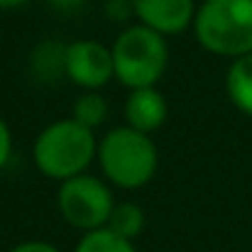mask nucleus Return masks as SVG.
<instances>
[{"mask_svg":"<svg viewBox=\"0 0 252 252\" xmlns=\"http://www.w3.org/2000/svg\"><path fill=\"white\" fill-rule=\"evenodd\" d=\"M103 179L118 189L135 191L147 186L159 169V150L152 135L118 125L98 140L95 155Z\"/></svg>","mask_w":252,"mask_h":252,"instance_id":"f257e3e1","label":"nucleus"},{"mask_svg":"<svg viewBox=\"0 0 252 252\" xmlns=\"http://www.w3.org/2000/svg\"><path fill=\"white\" fill-rule=\"evenodd\" d=\"M98 155L95 132L76 123L74 118H62L49 123L32 145V162L39 174L54 181H66L86 174Z\"/></svg>","mask_w":252,"mask_h":252,"instance_id":"f03ea898","label":"nucleus"},{"mask_svg":"<svg viewBox=\"0 0 252 252\" xmlns=\"http://www.w3.org/2000/svg\"><path fill=\"white\" fill-rule=\"evenodd\" d=\"M196 42L225 59L252 54V0H203L191 25Z\"/></svg>","mask_w":252,"mask_h":252,"instance_id":"7ed1b4c3","label":"nucleus"},{"mask_svg":"<svg viewBox=\"0 0 252 252\" xmlns=\"http://www.w3.org/2000/svg\"><path fill=\"white\" fill-rule=\"evenodd\" d=\"M110 54L115 79L130 91L157 86L169 66L167 37L140 22L125 27L115 37V42L110 44Z\"/></svg>","mask_w":252,"mask_h":252,"instance_id":"20e7f679","label":"nucleus"},{"mask_svg":"<svg viewBox=\"0 0 252 252\" xmlns=\"http://www.w3.org/2000/svg\"><path fill=\"white\" fill-rule=\"evenodd\" d=\"M115 198L105 179L93 176V174H79L74 179H66L59 184L57 191V208L62 218L81 230H100L108 225V218L113 213Z\"/></svg>","mask_w":252,"mask_h":252,"instance_id":"39448f33","label":"nucleus"},{"mask_svg":"<svg viewBox=\"0 0 252 252\" xmlns=\"http://www.w3.org/2000/svg\"><path fill=\"white\" fill-rule=\"evenodd\" d=\"M64 76L81 91H100L115 79L110 47L95 39H76L64 47L62 54Z\"/></svg>","mask_w":252,"mask_h":252,"instance_id":"423d86ee","label":"nucleus"},{"mask_svg":"<svg viewBox=\"0 0 252 252\" xmlns=\"http://www.w3.org/2000/svg\"><path fill=\"white\" fill-rule=\"evenodd\" d=\"M132 15L140 25L159 32L162 37L181 34L193 25L196 0H130Z\"/></svg>","mask_w":252,"mask_h":252,"instance_id":"0eeeda50","label":"nucleus"},{"mask_svg":"<svg viewBox=\"0 0 252 252\" xmlns=\"http://www.w3.org/2000/svg\"><path fill=\"white\" fill-rule=\"evenodd\" d=\"M167 98L157 86L135 88L125 98V125H130L132 130L152 135L167 123Z\"/></svg>","mask_w":252,"mask_h":252,"instance_id":"6e6552de","label":"nucleus"},{"mask_svg":"<svg viewBox=\"0 0 252 252\" xmlns=\"http://www.w3.org/2000/svg\"><path fill=\"white\" fill-rule=\"evenodd\" d=\"M225 93L243 115L252 118V54L230 62L225 71Z\"/></svg>","mask_w":252,"mask_h":252,"instance_id":"1a4fd4ad","label":"nucleus"},{"mask_svg":"<svg viewBox=\"0 0 252 252\" xmlns=\"http://www.w3.org/2000/svg\"><path fill=\"white\" fill-rule=\"evenodd\" d=\"M105 228L113 230L115 235L135 243V238H140L142 230H145V211H142V206L135 203V201H120V203L115 201Z\"/></svg>","mask_w":252,"mask_h":252,"instance_id":"9d476101","label":"nucleus"},{"mask_svg":"<svg viewBox=\"0 0 252 252\" xmlns=\"http://www.w3.org/2000/svg\"><path fill=\"white\" fill-rule=\"evenodd\" d=\"M108 113L110 108H108V100L100 95V91H81V95L71 105L69 118H74L76 123H81L84 127L95 132L108 120Z\"/></svg>","mask_w":252,"mask_h":252,"instance_id":"9b49d317","label":"nucleus"},{"mask_svg":"<svg viewBox=\"0 0 252 252\" xmlns=\"http://www.w3.org/2000/svg\"><path fill=\"white\" fill-rule=\"evenodd\" d=\"M74 252H140V250L135 248L132 240H125V238L115 235L113 230L100 228V230L84 233L81 240L76 243Z\"/></svg>","mask_w":252,"mask_h":252,"instance_id":"f8f14e48","label":"nucleus"},{"mask_svg":"<svg viewBox=\"0 0 252 252\" xmlns=\"http://www.w3.org/2000/svg\"><path fill=\"white\" fill-rule=\"evenodd\" d=\"M12 157V132H10V125L5 123V118L0 115V169L7 167Z\"/></svg>","mask_w":252,"mask_h":252,"instance_id":"ddd939ff","label":"nucleus"},{"mask_svg":"<svg viewBox=\"0 0 252 252\" xmlns=\"http://www.w3.org/2000/svg\"><path fill=\"white\" fill-rule=\"evenodd\" d=\"M7 252H62L57 245L47 243V240H25L15 248H10Z\"/></svg>","mask_w":252,"mask_h":252,"instance_id":"4468645a","label":"nucleus"},{"mask_svg":"<svg viewBox=\"0 0 252 252\" xmlns=\"http://www.w3.org/2000/svg\"><path fill=\"white\" fill-rule=\"evenodd\" d=\"M30 0H0V10H15L20 5H27Z\"/></svg>","mask_w":252,"mask_h":252,"instance_id":"2eb2a0df","label":"nucleus"}]
</instances>
